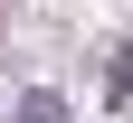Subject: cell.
Returning a JSON list of instances; mask_svg holds the SVG:
<instances>
[{
  "instance_id": "2",
  "label": "cell",
  "mask_w": 133,
  "mask_h": 123,
  "mask_svg": "<svg viewBox=\"0 0 133 123\" xmlns=\"http://www.w3.org/2000/svg\"><path fill=\"white\" fill-rule=\"evenodd\" d=\"M19 123H66V95H48V85H29V95H19Z\"/></svg>"
},
{
  "instance_id": "1",
  "label": "cell",
  "mask_w": 133,
  "mask_h": 123,
  "mask_svg": "<svg viewBox=\"0 0 133 123\" xmlns=\"http://www.w3.org/2000/svg\"><path fill=\"white\" fill-rule=\"evenodd\" d=\"M105 104H114V114L133 104V47H105Z\"/></svg>"
}]
</instances>
